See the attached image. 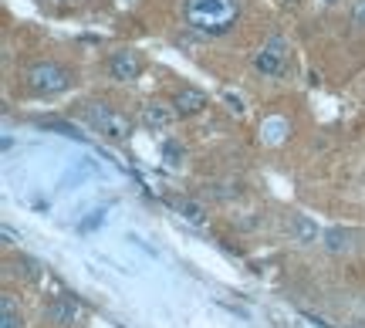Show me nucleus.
Instances as JSON below:
<instances>
[{
    "instance_id": "nucleus-1",
    "label": "nucleus",
    "mask_w": 365,
    "mask_h": 328,
    "mask_svg": "<svg viewBox=\"0 0 365 328\" xmlns=\"http://www.w3.org/2000/svg\"><path fill=\"white\" fill-rule=\"evenodd\" d=\"M182 21L193 27L196 34H207V38L230 34L240 21V0H186Z\"/></svg>"
},
{
    "instance_id": "nucleus-2",
    "label": "nucleus",
    "mask_w": 365,
    "mask_h": 328,
    "mask_svg": "<svg viewBox=\"0 0 365 328\" xmlns=\"http://www.w3.org/2000/svg\"><path fill=\"white\" fill-rule=\"evenodd\" d=\"M71 71L58 61H34V65L24 71V85L31 95L38 98H51V95H61L71 88Z\"/></svg>"
},
{
    "instance_id": "nucleus-3",
    "label": "nucleus",
    "mask_w": 365,
    "mask_h": 328,
    "mask_svg": "<svg viewBox=\"0 0 365 328\" xmlns=\"http://www.w3.org/2000/svg\"><path fill=\"white\" fill-rule=\"evenodd\" d=\"M91 125L112 143H125L132 135V118L125 112H115V108H91Z\"/></svg>"
},
{
    "instance_id": "nucleus-4",
    "label": "nucleus",
    "mask_w": 365,
    "mask_h": 328,
    "mask_svg": "<svg viewBox=\"0 0 365 328\" xmlns=\"http://www.w3.org/2000/svg\"><path fill=\"white\" fill-rule=\"evenodd\" d=\"M284 65H287V44H284V38H271L261 51L254 54V71H257V75H264V78H277V75H284Z\"/></svg>"
},
{
    "instance_id": "nucleus-5",
    "label": "nucleus",
    "mask_w": 365,
    "mask_h": 328,
    "mask_svg": "<svg viewBox=\"0 0 365 328\" xmlns=\"http://www.w3.org/2000/svg\"><path fill=\"white\" fill-rule=\"evenodd\" d=\"M108 75L115 81H135L143 75V58H139V51H132V48L112 51L108 54Z\"/></svg>"
},
{
    "instance_id": "nucleus-6",
    "label": "nucleus",
    "mask_w": 365,
    "mask_h": 328,
    "mask_svg": "<svg viewBox=\"0 0 365 328\" xmlns=\"http://www.w3.org/2000/svg\"><path fill=\"white\" fill-rule=\"evenodd\" d=\"M173 112L180 118H190V116H200L203 108H207V95L196 92V88H176L173 92Z\"/></svg>"
},
{
    "instance_id": "nucleus-7",
    "label": "nucleus",
    "mask_w": 365,
    "mask_h": 328,
    "mask_svg": "<svg viewBox=\"0 0 365 328\" xmlns=\"http://www.w3.org/2000/svg\"><path fill=\"white\" fill-rule=\"evenodd\" d=\"M78 315H81V304L75 302L71 294H58V298H51V302H48V318H51L54 325H61V328L75 325V322H78Z\"/></svg>"
},
{
    "instance_id": "nucleus-8",
    "label": "nucleus",
    "mask_w": 365,
    "mask_h": 328,
    "mask_svg": "<svg viewBox=\"0 0 365 328\" xmlns=\"http://www.w3.org/2000/svg\"><path fill=\"white\" fill-rule=\"evenodd\" d=\"M139 118H143L145 129L159 132V129H170L173 118H176V112H173V106H163V102H145L143 116H139Z\"/></svg>"
},
{
    "instance_id": "nucleus-9",
    "label": "nucleus",
    "mask_w": 365,
    "mask_h": 328,
    "mask_svg": "<svg viewBox=\"0 0 365 328\" xmlns=\"http://www.w3.org/2000/svg\"><path fill=\"white\" fill-rule=\"evenodd\" d=\"M287 230H291V237H294L298 244H314V240L322 237V227H318L312 217H304V213H291V217H287Z\"/></svg>"
},
{
    "instance_id": "nucleus-10",
    "label": "nucleus",
    "mask_w": 365,
    "mask_h": 328,
    "mask_svg": "<svg viewBox=\"0 0 365 328\" xmlns=\"http://www.w3.org/2000/svg\"><path fill=\"white\" fill-rule=\"evenodd\" d=\"M0 328H24V315L14 294H0Z\"/></svg>"
},
{
    "instance_id": "nucleus-11",
    "label": "nucleus",
    "mask_w": 365,
    "mask_h": 328,
    "mask_svg": "<svg viewBox=\"0 0 365 328\" xmlns=\"http://www.w3.org/2000/svg\"><path fill=\"white\" fill-rule=\"evenodd\" d=\"M176 213H180L186 223H193V227H203V223H207V207H203L200 200H180V203H176Z\"/></svg>"
},
{
    "instance_id": "nucleus-12",
    "label": "nucleus",
    "mask_w": 365,
    "mask_h": 328,
    "mask_svg": "<svg viewBox=\"0 0 365 328\" xmlns=\"http://www.w3.org/2000/svg\"><path fill=\"white\" fill-rule=\"evenodd\" d=\"M261 132H264V143L277 145L287 135V118H267V122L261 125Z\"/></svg>"
},
{
    "instance_id": "nucleus-13",
    "label": "nucleus",
    "mask_w": 365,
    "mask_h": 328,
    "mask_svg": "<svg viewBox=\"0 0 365 328\" xmlns=\"http://www.w3.org/2000/svg\"><path fill=\"white\" fill-rule=\"evenodd\" d=\"M325 247L331 250V254H341V250H349V230H339V227H331V230H325Z\"/></svg>"
},
{
    "instance_id": "nucleus-14",
    "label": "nucleus",
    "mask_w": 365,
    "mask_h": 328,
    "mask_svg": "<svg viewBox=\"0 0 365 328\" xmlns=\"http://www.w3.org/2000/svg\"><path fill=\"white\" fill-rule=\"evenodd\" d=\"M182 156H186V149H182L176 139H170V143L163 145V159H166V166H180Z\"/></svg>"
},
{
    "instance_id": "nucleus-15",
    "label": "nucleus",
    "mask_w": 365,
    "mask_h": 328,
    "mask_svg": "<svg viewBox=\"0 0 365 328\" xmlns=\"http://www.w3.org/2000/svg\"><path fill=\"white\" fill-rule=\"evenodd\" d=\"M223 106L230 108L234 116H244V112H247V106H244V98H240V95H234V92H223Z\"/></svg>"
},
{
    "instance_id": "nucleus-16",
    "label": "nucleus",
    "mask_w": 365,
    "mask_h": 328,
    "mask_svg": "<svg viewBox=\"0 0 365 328\" xmlns=\"http://www.w3.org/2000/svg\"><path fill=\"white\" fill-rule=\"evenodd\" d=\"M352 24L359 27V31H365V0H355V7H352Z\"/></svg>"
},
{
    "instance_id": "nucleus-17",
    "label": "nucleus",
    "mask_w": 365,
    "mask_h": 328,
    "mask_svg": "<svg viewBox=\"0 0 365 328\" xmlns=\"http://www.w3.org/2000/svg\"><path fill=\"white\" fill-rule=\"evenodd\" d=\"M17 240H21V234L14 230L11 223H4V244H17Z\"/></svg>"
},
{
    "instance_id": "nucleus-18",
    "label": "nucleus",
    "mask_w": 365,
    "mask_h": 328,
    "mask_svg": "<svg viewBox=\"0 0 365 328\" xmlns=\"http://www.w3.org/2000/svg\"><path fill=\"white\" fill-rule=\"evenodd\" d=\"M322 4H339V0H322Z\"/></svg>"
},
{
    "instance_id": "nucleus-19",
    "label": "nucleus",
    "mask_w": 365,
    "mask_h": 328,
    "mask_svg": "<svg viewBox=\"0 0 365 328\" xmlns=\"http://www.w3.org/2000/svg\"><path fill=\"white\" fill-rule=\"evenodd\" d=\"M284 4H298V0H284Z\"/></svg>"
}]
</instances>
